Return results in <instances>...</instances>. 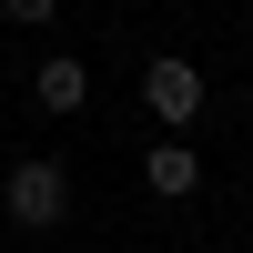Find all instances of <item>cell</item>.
Wrapping results in <instances>:
<instances>
[{
    "label": "cell",
    "instance_id": "1",
    "mask_svg": "<svg viewBox=\"0 0 253 253\" xmlns=\"http://www.w3.org/2000/svg\"><path fill=\"white\" fill-rule=\"evenodd\" d=\"M0 213L20 223V233H61V213H71V172L61 162H10V182H0Z\"/></svg>",
    "mask_w": 253,
    "mask_h": 253
},
{
    "label": "cell",
    "instance_id": "2",
    "mask_svg": "<svg viewBox=\"0 0 253 253\" xmlns=\"http://www.w3.org/2000/svg\"><path fill=\"white\" fill-rule=\"evenodd\" d=\"M142 112H152L162 132H182V122L203 112V71L182 51H152V61H142Z\"/></svg>",
    "mask_w": 253,
    "mask_h": 253
},
{
    "label": "cell",
    "instance_id": "3",
    "mask_svg": "<svg viewBox=\"0 0 253 253\" xmlns=\"http://www.w3.org/2000/svg\"><path fill=\"white\" fill-rule=\"evenodd\" d=\"M31 91H41V112H61V122H71L81 101H91V61H81V51H51V61L31 71Z\"/></svg>",
    "mask_w": 253,
    "mask_h": 253
},
{
    "label": "cell",
    "instance_id": "4",
    "mask_svg": "<svg viewBox=\"0 0 253 253\" xmlns=\"http://www.w3.org/2000/svg\"><path fill=\"white\" fill-rule=\"evenodd\" d=\"M142 182H152L162 203H182V193H193V182H203V152H193V142H182V132H162L152 152H142Z\"/></svg>",
    "mask_w": 253,
    "mask_h": 253
},
{
    "label": "cell",
    "instance_id": "5",
    "mask_svg": "<svg viewBox=\"0 0 253 253\" xmlns=\"http://www.w3.org/2000/svg\"><path fill=\"white\" fill-rule=\"evenodd\" d=\"M10 20H61V0H0Z\"/></svg>",
    "mask_w": 253,
    "mask_h": 253
}]
</instances>
